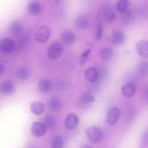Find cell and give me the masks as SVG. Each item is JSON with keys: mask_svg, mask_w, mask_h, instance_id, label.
<instances>
[{"mask_svg": "<svg viewBox=\"0 0 148 148\" xmlns=\"http://www.w3.org/2000/svg\"><path fill=\"white\" fill-rule=\"evenodd\" d=\"M86 135L91 143H97L102 139L103 132L100 128L91 126L86 130Z\"/></svg>", "mask_w": 148, "mask_h": 148, "instance_id": "cell-1", "label": "cell"}, {"mask_svg": "<svg viewBox=\"0 0 148 148\" xmlns=\"http://www.w3.org/2000/svg\"><path fill=\"white\" fill-rule=\"evenodd\" d=\"M63 46L59 42H54L49 46L47 55L51 59L58 58L63 53Z\"/></svg>", "mask_w": 148, "mask_h": 148, "instance_id": "cell-2", "label": "cell"}, {"mask_svg": "<svg viewBox=\"0 0 148 148\" xmlns=\"http://www.w3.org/2000/svg\"><path fill=\"white\" fill-rule=\"evenodd\" d=\"M50 35L49 28L46 25H42L39 27L35 32V38L36 40L40 43L47 41Z\"/></svg>", "mask_w": 148, "mask_h": 148, "instance_id": "cell-3", "label": "cell"}, {"mask_svg": "<svg viewBox=\"0 0 148 148\" xmlns=\"http://www.w3.org/2000/svg\"><path fill=\"white\" fill-rule=\"evenodd\" d=\"M16 49L15 42L10 38H5L0 41V51L5 54L13 53Z\"/></svg>", "mask_w": 148, "mask_h": 148, "instance_id": "cell-4", "label": "cell"}, {"mask_svg": "<svg viewBox=\"0 0 148 148\" xmlns=\"http://www.w3.org/2000/svg\"><path fill=\"white\" fill-rule=\"evenodd\" d=\"M120 116V111L117 108H112L107 113L106 116V122L109 125H113L117 122L119 116Z\"/></svg>", "mask_w": 148, "mask_h": 148, "instance_id": "cell-5", "label": "cell"}, {"mask_svg": "<svg viewBox=\"0 0 148 148\" xmlns=\"http://www.w3.org/2000/svg\"><path fill=\"white\" fill-rule=\"evenodd\" d=\"M10 33L16 36H20L24 34V26L23 24L18 20L12 21L9 27Z\"/></svg>", "mask_w": 148, "mask_h": 148, "instance_id": "cell-6", "label": "cell"}, {"mask_svg": "<svg viewBox=\"0 0 148 148\" xmlns=\"http://www.w3.org/2000/svg\"><path fill=\"white\" fill-rule=\"evenodd\" d=\"M31 130L33 135L36 137H40L45 134L46 127L43 123L35 122L32 125Z\"/></svg>", "mask_w": 148, "mask_h": 148, "instance_id": "cell-7", "label": "cell"}, {"mask_svg": "<svg viewBox=\"0 0 148 148\" xmlns=\"http://www.w3.org/2000/svg\"><path fill=\"white\" fill-rule=\"evenodd\" d=\"M79 121V118L76 114L70 113L68 114L65 118V125L67 129L73 130L78 125Z\"/></svg>", "mask_w": 148, "mask_h": 148, "instance_id": "cell-8", "label": "cell"}, {"mask_svg": "<svg viewBox=\"0 0 148 148\" xmlns=\"http://www.w3.org/2000/svg\"><path fill=\"white\" fill-rule=\"evenodd\" d=\"M0 91L3 94L5 95L12 94L15 91V84L11 80H6L1 85Z\"/></svg>", "mask_w": 148, "mask_h": 148, "instance_id": "cell-9", "label": "cell"}, {"mask_svg": "<svg viewBox=\"0 0 148 148\" xmlns=\"http://www.w3.org/2000/svg\"><path fill=\"white\" fill-rule=\"evenodd\" d=\"M136 50L139 56L146 58L148 57V41L142 40L136 44Z\"/></svg>", "mask_w": 148, "mask_h": 148, "instance_id": "cell-10", "label": "cell"}, {"mask_svg": "<svg viewBox=\"0 0 148 148\" xmlns=\"http://www.w3.org/2000/svg\"><path fill=\"white\" fill-rule=\"evenodd\" d=\"M136 88L135 84L132 83L125 84L121 88V94L125 97H132L136 92Z\"/></svg>", "mask_w": 148, "mask_h": 148, "instance_id": "cell-11", "label": "cell"}, {"mask_svg": "<svg viewBox=\"0 0 148 148\" xmlns=\"http://www.w3.org/2000/svg\"><path fill=\"white\" fill-rule=\"evenodd\" d=\"M27 10L29 14L32 15H37L40 13L42 10V6L39 1L34 0L28 3Z\"/></svg>", "mask_w": 148, "mask_h": 148, "instance_id": "cell-12", "label": "cell"}, {"mask_svg": "<svg viewBox=\"0 0 148 148\" xmlns=\"http://www.w3.org/2000/svg\"><path fill=\"white\" fill-rule=\"evenodd\" d=\"M86 79L90 82H95L98 78V72L97 69L93 67H89L86 69L84 73Z\"/></svg>", "mask_w": 148, "mask_h": 148, "instance_id": "cell-13", "label": "cell"}, {"mask_svg": "<svg viewBox=\"0 0 148 148\" xmlns=\"http://www.w3.org/2000/svg\"><path fill=\"white\" fill-rule=\"evenodd\" d=\"M61 39L66 45H71L75 42L76 37L73 32L67 30L64 31L61 35Z\"/></svg>", "mask_w": 148, "mask_h": 148, "instance_id": "cell-14", "label": "cell"}, {"mask_svg": "<svg viewBox=\"0 0 148 148\" xmlns=\"http://www.w3.org/2000/svg\"><path fill=\"white\" fill-rule=\"evenodd\" d=\"M125 37L124 33L121 31H117L114 32L112 35L111 41L113 45L119 46L124 43V42L125 41Z\"/></svg>", "mask_w": 148, "mask_h": 148, "instance_id": "cell-15", "label": "cell"}, {"mask_svg": "<svg viewBox=\"0 0 148 148\" xmlns=\"http://www.w3.org/2000/svg\"><path fill=\"white\" fill-rule=\"evenodd\" d=\"M30 109L31 112L36 115L42 114L45 110V105L39 101L33 102L31 103Z\"/></svg>", "mask_w": 148, "mask_h": 148, "instance_id": "cell-16", "label": "cell"}, {"mask_svg": "<svg viewBox=\"0 0 148 148\" xmlns=\"http://www.w3.org/2000/svg\"><path fill=\"white\" fill-rule=\"evenodd\" d=\"M88 25L89 20L85 16L78 17L75 21V25L78 29H84L88 27Z\"/></svg>", "mask_w": 148, "mask_h": 148, "instance_id": "cell-17", "label": "cell"}, {"mask_svg": "<svg viewBox=\"0 0 148 148\" xmlns=\"http://www.w3.org/2000/svg\"><path fill=\"white\" fill-rule=\"evenodd\" d=\"M38 87L41 92L47 93L51 88V83L50 81L47 79H42L39 82Z\"/></svg>", "mask_w": 148, "mask_h": 148, "instance_id": "cell-18", "label": "cell"}, {"mask_svg": "<svg viewBox=\"0 0 148 148\" xmlns=\"http://www.w3.org/2000/svg\"><path fill=\"white\" fill-rule=\"evenodd\" d=\"M29 70L28 68L25 66H21L17 69V76L20 80H25L29 77Z\"/></svg>", "mask_w": 148, "mask_h": 148, "instance_id": "cell-19", "label": "cell"}, {"mask_svg": "<svg viewBox=\"0 0 148 148\" xmlns=\"http://www.w3.org/2000/svg\"><path fill=\"white\" fill-rule=\"evenodd\" d=\"M103 16L105 19L109 23H113L116 20V14L114 10L111 8H107L105 9Z\"/></svg>", "mask_w": 148, "mask_h": 148, "instance_id": "cell-20", "label": "cell"}, {"mask_svg": "<svg viewBox=\"0 0 148 148\" xmlns=\"http://www.w3.org/2000/svg\"><path fill=\"white\" fill-rule=\"evenodd\" d=\"M113 56V52L110 48H104L100 50V57L104 61L110 60Z\"/></svg>", "mask_w": 148, "mask_h": 148, "instance_id": "cell-21", "label": "cell"}, {"mask_svg": "<svg viewBox=\"0 0 148 148\" xmlns=\"http://www.w3.org/2000/svg\"><path fill=\"white\" fill-rule=\"evenodd\" d=\"M49 109L54 112L58 110L61 108L60 101L57 98H52L49 101Z\"/></svg>", "mask_w": 148, "mask_h": 148, "instance_id": "cell-22", "label": "cell"}, {"mask_svg": "<svg viewBox=\"0 0 148 148\" xmlns=\"http://www.w3.org/2000/svg\"><path fill=\"white\" fill-rule=\"evenodd\" d=\"M129 3L128 0H119L116 5V10L121 13H124L127 10Z\"/></svg>", "mask_w": 148, "mask_h": 148, "instance_id": "cell-23", "label": "cell"}, {"mask_svg": "<svg viewBox=\"0 0 148 148\" xmlns=\"http://www.w3.org/2000/svg\"><path fill=\"white\" fill-rule=\"evenodd\" d=\"M43 124L46 128H53L56 125V120L53 116L46 115L43 119Z\"/></svg>", "mask_w": 148, "mask_h": 148, "instance_id": "cell-24", "label": "cell"}, {"mask_svg": "<svg viewBox=\"0 0 148 148\" xmlns=\"http://www.w3.org/2000/svg\"><path fill=\"white\" fill-rule=\"evenodd\" d=\"M63 144L62 138L60 136H56L51 140V147L52 148H61L63 146Z\"/></svg>", "mask_w": 148, "mask_h": 148, "instance_id": "cell-25", "label": "cell"}, {"mask_svg": "<svg viewBox=\"0 0 148 148\" xmlns=\"http://www.w3.org/2000/svg\"><path fill=\"white\" fill-rule=\"evenodd\" d=\"M139 73L142 76H146L148 74V62L142 61L138 66Z\"/></svg>", "mask_w": 148, "mask_h": 148, "instance_id": "cell-26", "label": "cell"}, {"mask_svg": "<svg viewBox=\"0 0 148 148\" xmlns=\"http://www.w3.org/2000/svg\"><path fill=\"white\" fill-rule=\"evenodd\" d=\"M82 100L85 103H90L94 101L95 98L91 92H87L82 95Z\"/></svg>", "mask_w": 148, "mask_h": 148, "instance_id": "cell-27", "label": "cell"}, {"mask_svg": "<svg viewBox=\"0 0 148 148\" xmlns=\"http://www.w3.org/2000/svg\"><path fill=\"white\" fill-rule=\"evenodd\" d=\"M102 33V26L101 24V20L99 18L98 19L97 26H96V31H95V36L97 40L99 39L101 37Z\"/></svg>", "mask_w": 148, "mask_h": 148, "instance_id": "cell-28", "label": "cell"}, {"mask_svg": "<svg viewBox=\"0 0 148 148\" xmlns=\"http://www.w3.org/2000/svg\"><path fill=\"white\" fill-rule=\"evenodd\" d=\"M91 49H88L87 50H86L82 54V56H81V58H80V64H83L86 62L87 59V57L89 55V54L91 52Z\"/></svg>", "mask_w": 148, "mask_h": 148, "instance_id": "cell-29", "label": "cell"}, {"mask_svg": "<svg viewBox=\"0 0 148 148\" xmlns=\"http://www.w3.org/2000/svg\"><path fill=\"white\" fill-rule=\"evenodd\" d=\"M132 16L130 13H127L125 14L124 17H123V21L125 24L130 23L132 20Z\"/></svg>", "mask_w": 148, "mask_h": 148, "instance_id": "cell-30", "label": "cell"}, {"mask_svg": "<svg viewBox=\"0 0 148 148\" xmlns=\"http://www.w3.org/2000/svg\"><path fill=\"white\" fill-rule=\"evenodd\" d=\"M143 97L146 101H148V87H146L143 92Z\"/></svg>", "mask_w": 148, "mask_h": 148, "instance_id": "cell-31", "label": "cell"}, {"mask_svg": "<svg viewBox=\"0 0 148 148\" xmlns=\"http://www.w3.org/2000/svg\"><path fill=\"white\" fill-rule=\"evenodd\" d=\"M65 0H54V3L57 6H60L62 5Z\"/></svg>", "mask_w": 148, "mask_h": 148, "instance_id": "cell-32", "label": "cell"}, {"mask_svg": "<svg viewBox=\"0 0 148 148\" xmlns=\"http://www.w3.org/2000/svg\"><path fill=\"white\" fill-rule=\"evenodd\" d=\"M142 139L145 143H148V131L145 132V133L143 134Z\"/></svg>", "mask_w": 148, "mask_h": 148, "instance_id": "cell-33", "label": "cell"}, {"mask_svg": "<svg viewBox=\"0 0 148 148\" xmlns=\"http://www.w3.org/2000/svg\"><path fill=\"white\" fill-rule=\"evenodd\" d=\"M5 69V65L3 64L0 65V76L2 75Z\"/></svg>", "mask_w": 148, "mask_h": 148, "instance_id": "cell-34", "label": "cell"}]
</instances>
